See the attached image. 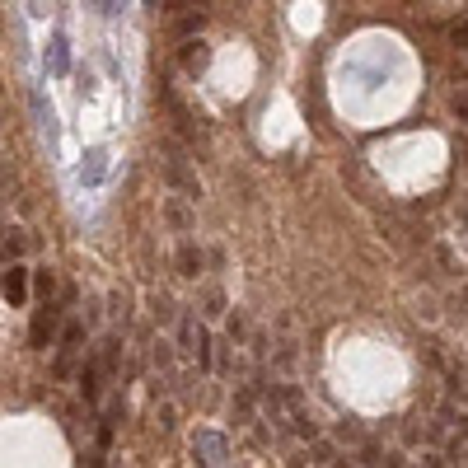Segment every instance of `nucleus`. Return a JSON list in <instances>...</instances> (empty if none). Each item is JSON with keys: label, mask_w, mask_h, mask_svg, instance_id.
I'll use <instances>...</instances> for the list:
<instances>
[{"label": "nucleus", "mask_w": 468, "mask_h": 468, "mask_svg": "<svg viewBox=\"0 0 468 468\" xmlns=\"http://www.w3.org/2000/svg\"><path fill=\"white\" fill-rule=\"evenodd\" d=\"M56 328H61V309H56L52 300H43V309L33 314V328H28V342L33 346H47L56 337Z\"/></svg>", "instance_id": "f257e3e1"}, {"label": "nucleus", "mask_w": 468, "mask_h": 468, "mask_svg": "<svg viewBox=\"0 0 468 468\" xmlns=\"http://www.w3.org/2000/svg\"><path fill=\"white\" fill-rule=\"evenodd\" d=\"M179 61H183V70H188V75H201V70L211 66V47L201 43V38H188V43H183V52H179Z\"/></svg>", "instance_id": "f03ea898"}, {"label": "nucleus", "mask_w": 468, "mask_h": 468, "mask_svg": "<svg viewBox=\"0 0 468 468\" xmlns=\"http://www.w3.org/2000/svg\"><path fill=\"white\" fill-rule=\"evenodd\" d=\"M0 290H5V300H10V304H23V295H28V272H23L19 262H10V272H5Z\"/></svg>", "instance_id": "7ed1b4c3"}, {"label": "nucleus", "mask_w": 468, "mask_h": 468, "mask_svg": "<svg viewBox=\"0 0 468 468\" xmlns=\"http://www.w3.org/2000/svg\"><path fill=\"white\" fill-rule=\"evenodd\" d=\"M103 174H108V150H90L80 164V183H103Z\"/></svg>", "instance_id": "20e7f679"}, {"label": "nucleus", "mask_w": 468, "mask_h": 468, "mask_svg": "<svg viewBox=\"0 0 468 468\" xmlns=\"http://www.w3.org/2000/svg\"><path fill=\"white\" fill-rule=\"evenodd\" d=\"M295 464H337V445H333V440H319V435H314V445L304 450Z\"/></svg>", "instance_id": "39448f33"}, {"label": "nucleus", "mask_w": 468, "mask_h": 468, "mask_svg": "<svg viewBox=\"0 0 468 468\" xmlns=\"http://www.w3.org/2000/svg\"><path fill=\"white\" fill-rule=\"evenodd\" d=\"M80 328H66V337H61V351H56V375H66L70 370V361H75V351H80Z\"/></svg>", "instance_id": "423d86ee"}, {"label": "nucleus", "mask_w": 468, "mask_h": 468, "mask_svg": "<svg viewBox=\"0 0 468 468\" xmlns=\"http://www.w3.org/2000/svg\"><path fill=\"white\" fill-rule=\"evenodd\" d=\"M179 272H183V277H197V272H201V248L197 244L179 248Z\"/></svg>", "instance_id": "0eeeda50"}, {"label": "nucleus", "mask_w": 468, "mask_h": 468, "mask_svg": "<svg viewBox=\"0 0 468 468\" xmlns=\"http://www.w3.org/2000/svg\"><path fill=\"white\" fill-rule=\"evenodd\" d=\"M197 445L206 450V464H220V459H225V440H220V435L201 431V435H197Z\"/></svg>", "instance_id": "6e6552de"}, {"label": "nucleus", "mask_w": 468, "mask_h": 468, "mask_svg": "<svg viewBox=\"0 0 468 468\" xmlns=\"http://www.w3.org/2000/svg\"><path fill=\"white\" fill-rule=\"evenodd\" d=\"M70 70V47L66 38H52V75H66Z\"/></svg>", "instance_id": "1a4fd4ad"}, {"label": "nucleus", "mask_w": 468, "mask_h": 468, "mask_svg": "<svg viewBox=\"0 0 468 468\" xmlns=\"http://www.w3.org/2000/svg\"><path fill=\"white\" fill-rule=\"evenodd\" d=\"M99 361H90V366L80 370V389H85V398H99Z\"/></svg>", "instance_id": "9d476101"}, {"label": "nucleus", "mask_w": 468, "mask_h": 468, "mask_svg": "<svg viewBox=\"0 0 468 468\" xmlns=\"http://www.w3.org/2000/svg\"><path fill=\"white\" fill-rule=\"evenodd\" d=\"M201 23H206V14L192 10V14H183V19L174 23V33H179V38H192V33H201Z\"/></svg>", "instance_id": "9b49d317"}, {"label": "nucleus", "mask_w": 468, "mask_h": 468, "mask_svg": "<svg viewBox=\"0 0 468 468\" xmlns=\"http://www.w3.org/2000/svg\"><path fill=\"white\" fill-rule=\"evenodd\" d=\"M450 43H454V47H464V52H468V19L450 23Z\"/></svg>", "instance_id": "f8f14e48"}, {"label": "nucleus", "mask_w": 468, "mask_h": 468, "mask_svg": "<svg viewBox=\"0 0 468 468\" xmlns=\"http://www.w3.org/2000/svg\"><path fill=\"white\" fill-rule=\"evenodd\" d=\"M169 220L179 225V230H188V206L183 201H169Z\"/></svg>", "instance_id": "ddd939ff"}, {"label": "nucleus", "mask_w": 468, "mask_h": 468, "mask_svg": "<svg viewBox=\"0 0 468 468\" xmlns=\"http://www.w3.org/2000/svg\"><path fill=\"white\" fill-rule=\"evenodd\" d=\"M155 319H159V324H169V319H174V304H169V295H155Z\"/></svg>", "instance_id": "4468645a"}, {"label": "nucleus", "mask_w": 468, "mask_h": 468, "mask_svg": "<svg viewBox=\"0 0 468 468\" xmlns=\"http://www.w3.org/2000/svg\"><path fill=\"white\" fill-rule=\"evenodd\" d=\"M38 290H43V300H52V290H56V277H52V272H38Z\"/></svg>", "instance_id": "2eb2a0df"}, {"label": "nucleus", "mask_w": 468, "mask_h": 468, "mask_svg": "<svg viewBox=\"0 0 468 468\" xmlns=\"http://www.w3.org/2000/svg\"><path fill=\"white\" fill-rule=\"evenodd\" d=\"M174 361V351H169V342H155V366H169Z\"/></svg>", "instance_id": "dca6fc26"}, {"label": "nucleus", "mask_w": 468, "mask_h": 468, "mask_svg": "<svg viewBox=\"0 0 468 468\" xmlns=\"http://www.w3.org/2000/svg\"><path fill=\"white\" fill-rule=\"evenodd\" d=\"M169 5H188V10H206L211 0H169Z\"/></svg>", "instance_id": "f3484780"}, {"label": "nucleus", "mask_w": 468, "mask_h": 468, "mask_svg": "<svg viewBox=\"0 0 468 468\" xmlns=\"http://www.w3.org/2000/svg\"><path fill=\"white\" fill-rule=\"evenodd\" d=\"M459 220H464V225H468V206H464V211H459Z\"/></svg>", "instance_id": "a211bd4d"}]
</instances>
